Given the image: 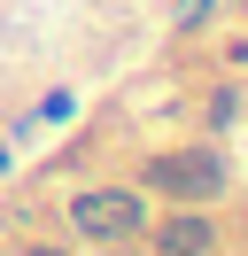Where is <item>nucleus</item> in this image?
<instances>
[{
	"label": "nucleus",
	"mask_w": 248,
	"mask_h": 256,
	"mask_svg": "<svg viewBox=\"0 0 248 256\" xmlns=\"http://www.w3.org/2000/svg\"><path fill=\"white\" fill-rule=\"evenodd\" d=\"M148 178H155V186H170L178 202H210V194L225 186V171H217V156H202V148H194V156H163V163H155Z\"/></svg>",
	"instance_id": "2"
},
{
	"label": "nucleus",
	"mask_w": 248,
	"mask_h": 256,
	"mask_svg": "<svg viewBox=\"0 0 248 256\" xmlns=\"http://www.w3.org/2000/svg\"><path fill=\"white\" fill-rule=\"evenodd\" d=\"M70 225L93 233V240H124V233L148 225V210H140V194H124V186H93V194L70 202Z\"/></svg>",
	"instance_id": "1"
},
{
	"label": "nucleus",
	"mask_w": 248,
	"mask_h": 256,
	"mask_svg": "<svg viewBox=\"0 0 248 256\" xmlns=\"http://www.w3.org/2000/svg\"><path fill=\"white\" fill-rule=\"evenodd\" d=\"M24 256H62V248H24Z\"/></svg>",
	"instance_id": "4"
},
{
	"label": "nucleus",
	"mask_w": 248,
	"mask_h": 256,
	"mask_svg": "<svg viewBox=\"0 0 248 256\" xmlns=\"http://www.w3.org/2000/svg\"><path fill=\"white\" fill-rule=\"evenodd\" d=\"M163 248L170 256H210V218H186V210H178V218L163 225Z\"/></svg>",
	"instance_id": "3"
}]
</instances>
